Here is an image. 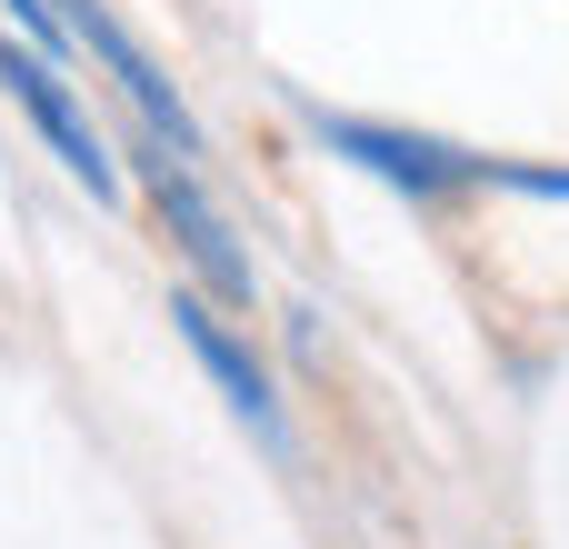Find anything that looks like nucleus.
<instances>
[{"mask_svg": "<svg viewBox=\"0 0 569 549\" xmlns=\"http://www.w3.org/2000/svg\"><path fill=\"white\" fill-rule=\"evenodd\" d=\"M60 30H70V60H90V80H110V100L130 110V130H150L160 150L180 160H210V130L190 110V90L170 80V60L110 10V0H60Z\"/></svg>", "mask_w": 569, "mask_h": 549, "instance_id": "20e7f679", "label": "nucleus"}, {"mask_svg": "<svg viewBox=\"0 0 569 549\" xmlns=\"http://www.w3.org/2000/svg\"><path fill=\"white\" fill-rule=\"evenodd\" d=\"M0 30H10V40H30V50H60V60H70L60 0H0Z\"/></svg>", "mask_w": 569, "mask_h": 549, "instance_id": "423d86ee", "label": "nucleus"}, {"mask_svg": "<svg viewBox=\"0 0 569 549\" xmlns=\"http://www.w3.org/2000/svg\"><path fill=\"white\" fill-rule=\"evenodd\" d=\"M170 340H180V350H190V370L220 390V410H230L270 460H290V400H280V380H270V360H260L250 320H230L220 300H200L190 280H170Z\"/></svg>", "mask_w": 569, "mask_h": 549, "instance_id": "39448f33", "label": "nucleus"}, {"mask_svg": "<svg viewBox=\"0 0 569 549\" xmlns=\"http://www.w3.org/2000/svg\"><path fill=\"white\" fill-rule=\"evenodd\" d=\"M0 100L30 120V140L60 160V180H70V190H90L100 210H120V200H130L120 130L90 110V80H70V60H60V50H30V40H10V30H0Z\"/></svg>", "mask_w": 569, "mask_h": 549, "instance_id": "7ed1b4c3", "label": "nucleus"}, {"mask_svg": "<svg viewBox=\"0 0 569 549\" xmlns=\"http://www.w3.org/2000/svg\"><path fill=\"white\" fill-rule=\"evenodd\" d=\"M120 170H130V190H140L150 230L170 240L180 280H190L200 300H220L230 320H250V310H260V260H250V240H240L230 200L210 190V170H200V160H180V150H160L150 130H120Z\"/></svg>", "mask_w": 569, "mask_h": 549, "instance_id": "f257e3e1", "label": "nucleus"}, {"mask_svg": "<svg viewBox=\"0 0 569 549\" xmlns=\"http://www.w3.org/2000/svg\"><path fill=\"white\" fill-rule=\"evenodd\" d=\"M290 110H300V130H310L340 170L380 180V190L410 200V210H450V200L500 190V150H470V140L410 130V120H370V110H330V100H310V90H290Z\"/></svg>", "mask_w": 569, "mask_h": 549, "instance_id": "f03ea898", "label": "nucleus"}]
</instances>
